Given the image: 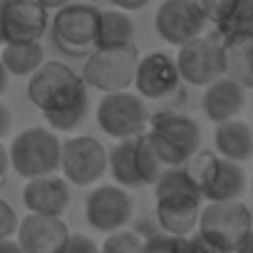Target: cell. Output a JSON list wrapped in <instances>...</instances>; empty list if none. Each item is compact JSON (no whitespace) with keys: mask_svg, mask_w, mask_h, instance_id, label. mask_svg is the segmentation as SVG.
<instances>
[{"mask_svg":"<svg viewBox=\"0 0 253 253\" xmlns=\"http://www.w3.org/2000/svg\"><path fill=\"white\" fill-rule=\"evenodd\" d=\"M80 72L60 60H45L28 77V97L52 132H75L89 114V94Z\"/></svg>","mask_w":253,"mask_h":253,"instance_id":"1","label":"cell"},{"mask_svg":"<svg viewBox=\"0 0 253 253\" xmlns=\"http://www.w3.org/2000/svg\"><path fill=\"white\" fill-rule=\"evenodd\" d=\"M144 137L169 169L181 167L201 149V126L196 119L179 112H162L152 117Z\"/></svg>","mask_w":253,"mask_h":253,"instance_id":"2","label":"cell"},{"mask_svg":"<svg viewBox=\"0 0 253 253\" xmlns=\"http://www.w3.org/2000/svg\"><path fill=\"white\" fill-rule=\"evenodd\" d=\"M8 154L15 174L28 181L60 171L62 142L50 126H28L10 142Z\"/></svg>","mask_w":253,"mask_h":253,"instance_id":"3","label":"cell"},{"mask_svg":"<svg viewBox=\"0 0 253 253\" xmlns=\"http://www.w3.org/2000/svg\"><path fill=\"white\" fill-rule=\"evenodd\" d=\"M97 18L99 8L92 3H72L62 5L50 15V38L52 45L72 57H87L97 47Z\"/></svg>","mask_w":253,"mask_h":253,"instance_id":"4","label":"cell"},{"mask_svg":"<svg viewBox=\"0 0 253 253\" xmlns=\"http://www.w3.org/2000/svg\"><path fill=\"white\" fill-rule=\"evenodd\" d=\"M94 119L107 137L122 142L147 134L152 112L147 107V99H142L137 92L122 89V92H109L99 99Z\"/></svg>","mask_w":253,"mask_h":253,"instance_id":"5","label":"cell"},{"mask_svg":"<svg viewBox=\"0 0 253 253\" xmlns=\"http://www.w3.org/2000/svg\"><path fill=\"white\" fill-rule=\"evenodd\" d=\"M139 52L132 45L122 47H94L82 65V80L87 87L99 89L104 94L109 92H122L134 84V72H137Z\"/></svg>","mask_w":253,"mask_h":253,"instance_id":"6","label":"cell"},{"mask_svg":"<svg viewBox=\"0 0 253 253\" xmlns=\"http://www.w3.org/2000/svg\"><path fill=\"white\" fill-rule=\"evenodd\" d=\"M176 67L181 82L191 87H206L223 77V40L216 30L204 33L176 52Z\"/></svg>","mask_w":253,"mask_h":253,"instance_id":"7","label":"cell"},{"mask_svg":"<svg viewBox=\"0 0 253 253\" xmlns=\"http://www.w3.org/2000/svg\"><path fill=\"white\" fill-rule=\"evenodd\" d=\"M253 228V213L243 201H206L196 231L233 253L236 243Z\"/></svg>","mask_w":253,"mask_h":253,"instance_id":"8","label":"cell"},{"mask_svg":"<svg viewBox=\"0 0 253 253\" xmlns=\"http://www.w3.org/2000/svg\"><path fill=\"white\" fill-rule=\"evenodd\" d=\"M62 176L75 186H92L107 171V149L89 134H77L62 142Z\"/></svg>","mask_w":253,"mask_h":253,"instance_id":"9","label":"cell"},{"mask_svg":"<svg viewBox=\"0 0 253 253\" xmlns=\"http://www.w3.org/2000/svg\"><path fill=\"white\" fill-rule=\"evenodd\" d=\"M154 30L164 42L181 47L209 33V20L196 0H164L154 15Z\"/></svg>","mask_w":253,"mask_h":253,"instance_id":"10","label":"cell"},{"mask_svg":"<svg viewBox=\"0 0 253 253\" xmlns=\"http://www.w3.org/2000/svg\"><path fill=\"white\" fill-rule=\"evenodd\" d=\"M132 213H134V201L129 191L117 184H102L87 194L84 218L99 233L122 231L132 221Z\"/></svg>","mask_w":253,"mask_h":253,"instance_id":"11","label":"cell"},{"mask_svg":"<svg viewBox=\"0 0 253 253\" xmlns=\"http://www.w3.org/2000/svg\"><path fill=\"white\" fill-rule=\"evenodd\" d=\"M134 87L142 99H167L176 94V89L181 87L176 57L162 50L142 55L134 72Z\"/></svg>","mask_w":253,"mask_h":253,"instance_id":"12","label":"cell"},{"mask_svg":"<svg viewBox=\"0 0 253 253\" xmlns=\"http://www.w3.org/2000/svg\"><path fill=\"white\" fill-rule=\"evenodd\" d=\"M50 30V10L38 0H18L0 8V42H38Z\"/></svg>","mask_w":253,"mask_h":253,"instance_id":"13","label":"cell"},{"mask_svg":"<svg viewBox=\"0 0 253 253\" xmlns=\"http://www.w3.org/2000/svg\"><path fill=\"white\" fill-rule=\"evenodd\" d=\"M70 228L60 216H40V213H28L18 223V243L23 253H62Z\"/></svg>","mask_w":253,"mask_h":253,"instance_id":"14","label":"cell"},{"mask_svg":"<svg viewBox=\"0 0 253 253\" xmlns=\"http://www.w3.org/2000/svg\"><path fill=\"white\" fill-rule=\"evenodd\" d=\"M201 209H204V199L199 194H167V196H157L154 216L164 233L189 236L199 226Z\"/></svg>","mask_w":253,"mask_h":253,"instance_id":"15","label":"cell"},{"mask_svg":"<svg viewBox=\"0 0 253 253\" xmlns=\"http://www.w3.org/2000/svg\"><path fill=\"white\" fill-rule=\"evenodd\" d=\"M70 181L62 174H47L38 179H28L23 189V201L30 213L40 216H60L70 209Z\"/></svg>","mask_w":253,"mask_h":253,"instance_id":"16","label":"cell"},{"mask_svg":"<svg viewBox=\"0 0 253 253\" xmlns=\"http://www.w3.org/2000/svg\"><path fill=\"white\" fill-rule=\"evenodd\" d=\"M248 89L241 87L238 82L228 80V77H218L216 82L206 84L204 87V94H201V109L204 114L213 122V124H221V122H228V119H236L246 102H248Z\"/></svg>","mask_w":253,"mask_h":253,"instance_id":"17","label":"cell"},{"mask_svg":"<svg viewBox=\"0 0 253 253\" xmlns=\"http://www.w3.org/2000/svg\"><path fill=\"white\" fill-rule=\"evenodd\" d=\"M213 147L216 154L231 162H248L253 157V124L243 122L241 117L216 124L213 129Z\"/></svg>","mask_w":253,"mask_h":253,"instance_id":"18","label":"cell"},{"mask_svg":"<svg viewBox=\"0 0 253 253\" xmlns=\"http://www.w3.org/2000/svg\"><path fill=\"white\" fill-rule=\"evenodd\" d=\"M248 179L238 162L218 157V164L211 174L209 186L204 189V201H241L246 194Z\"/></svg>","mask_w":253,"mask_h":253,"instance_id":"19","label":"cell"},{"mask_svg":"<svg viewBox=\"0 0 253 253\" xmlns=\"http://www.w3.org/2000/svg\"><path fill=\"white\" fill-rule=\"evenodd\" d=\"M223 77L253 89V35L223 40Z\"/></svg>","mask_w":253,"mask_h":253,"instance_id":"20","label":"cell"},{"mask_svg":"<svg viewBox=\"0 0 253 253\" xmlns=\"http://www.w3.org/2000/svg\"><path fill=\"white\" fill-rule=\"evenodd\" d=\"M134 42V20L119 8H99L97 47H122Z\"/></svg>","mask_w":253,"mask_h":253,"instance_id":"21","label":"cell"},{"mask_svg":"<svg viewBox=\"0 0 253 253\" xmlns=\"http://www.w3.org/2000/svg\"><path fill=\"white\" fill-rule=\"evenodd\" d=\"M0 62L5 65L10 77H30L45 62L42 42H5L0 45Z\"/></svg>","mask_w":253,"mask_h":253,"instance_id":"22","label":"cell"},{"mask_svg":"<svg viewBox=\"0 0 253 253\" xmlns=\"http://www.w3.org/2000/svg\"><path fill=\"white\" fill-rule=\"evenodd\" d=\"M134 149H137V139H122L107 152V171L112 174L114 184L126 189V191L144 186L139 174H137Z\"/></svg>","mask_w":253,"mask_h":253,"instance_id":"23","label":"cell"},{"mask_svg":"<svg viewBox=\"0 0 253 253\" xmlns=\"http://www.w3.org/2000/svg\"><path fill=\"white\" fill-rule=\"evenodd\" d=\"M221 40H238L253 35V0H236L231 13L213 28Z\"/></svg>","mask_w":253,"mask_h":253,"instance_id":"24","label":"cell"},{"mask_svg":"<svg viewBox=\"0 0 253 253\" xmlns=\"http://www.w3.org/2000/svg\"><path fill=\"white\" fill-rule=\"evenodd\" d=\"M134 162H137V174H139V179H142V184H144V186H154V184L164 176V171L169 169V167L159 159V154L152 149V144L147 142V137H144V134H142V137H137Z\"/></svg>","mask_w":253,"mask_h":253,"instance_id":"25","label":"cell"},{"mask_svg":"<svg viewBox=\"0 0 253 253\" xmlns=\"http://www.w3.org/2000/svg\"><path fill=\"white\" fill-rule=\"evenodd\" d=\"M216 164H218V154H216V152H209V149H199L189 162H184V164H181V169L186 171L189 181H191V184H194V189L201 194V199H204V189L209 186V181H211V174H213Z\"/></svg>","mask_w":253,"mask_h":253,"instance_id":"26","label":"cell"},{"mask_svg":"<svg viewBox=\"0 0 253 253\" xmlns=\"http://www.w3.org/2000/svg\"><path fill=\"white\" fill-rule=\"evenodd\" d=\"M142 253H189V236H174V233H159L144 238Z\"/></svg>","mask_w":253,"mask_h":253,"instance_id":"27","label":"cell"},{"mask_svg":"<svg viewBox=\"0 0 253 253\" xmlns=\"http://www.w3.org/2000/svg\"><path fill=\"white\" fill-rule=\"evenodd\" d=\"M167 194H199V191L194 189V184L189 181V176L181 167H171L154 184V196H167Z\"/></svg>","mask_w":253,"mask_h":253,"instance_id":"28","label":"cell"},{"mask_svg":"<svg viewBox=\"0 0 253 253\" xmlns=\"http://www.w3.org/2000/svg\"><path fill=\"white\" fill-rule=\"evenodd\" d=\"M144 238L137 231H114L107 233V238L99 246V253H142Z\"/></svg>","mask_w":253,"mask_h":253,"instance_id":"29","label":"cell"},{"mask_svg":"<svg viewBox=\"0 0 253 253\" xmlns=\"http://www.w3.org/2000/svg\"><path fill=\"white\" fill-rule=\"evenodd\" d=\"M196 3L201 5V10H204L209 25L216 28V25L231 13V8H233L236 0H196Z\"/></svg>","mask_w":253,"mask_h":253,"instance_id":"30","label":"cell"},{"mask_svg":"<svg viewBox=\"0 0 253 253\" xmlns=\"http://www.w3.org/2000/svg\"><path fill=\"white\" fill-rule=\"evenodd\" d=\"M18 223H20V218H18L15 209L3 196H0V241H3V238H15Z\"/></svg>","mask_w":253,"mask_h":253,"instance_id":"31","label":"cell"},{"mask_svg":"<svg viewBox=\"0 0 253 253\" xmlns=\"http://www.w3.org/2000/svg\"><path fill=\"white\" fill-rule=\"evenodd\" d=\"M62 253H99V246L84 233H70Z\"/></svg>","mask_w":253,"mask_h":253,"instance_id":"32","label":"cell"},{"mask_svg":"<svg viewBox=\"0 0 253 253\" xmlns=\"http://www.w3.org/2000/svg\"><path fill=\"white\" fill-rule=\"evenodd\" d=\"M189 253H231L216 243H211L209 238H204L199 231L196 233H189Z\"/></svg>","mask_w":253,"mask_h":253,"instance_id":"33","label":"cell"},{"mask_svg":"<svg viewBox=\"0 0 253 253\" xmlns=\"http://www.w3.org/2000/svg\"><path fill=\"white\" fill-rule=\"evenodd\" d=\"M152 3V0H109L112 8H119L124 13H134V10H142Z\"/></svg>","mask_w":253,"mask_h":253,"instance_id":"34","label":"cell"},{"mask_svg":"<svg viewBox=\"0 0 253 253\" xmlns=\"http://www.w3.org/2000/svg\"><path fill=\"white\" fill-rule=\"evenodd\" d=\"M13 129V114H10V107L5 102H0V139L8 137Z\"/></svg>","mask_w":253,"mask_h":253,"instance_id":"35","label":"cell"},{"mask_svg":"<svg viewBox=\"0 0 253 253\" xmlns=\"http://www.w3.org/2000/svg\"><path fill=\"white\" fill-rule=\"evenodd\" d=\"M8 169H10V154H8V147L3 144V139H0V181L5 179Z\"/></svg>","mask_w":253,"mask_h":253,"instance_id":"36","label":"cell"},{"mask_svg":"<svg viewBox=\"0 0 253 253\" xmlns=\"http://www.w3.org/2000/svg\"><path fill=\"white\" fill-rule=\"evenodd\" d=\"M233 253H253V228H251V231L236 243Z\"/></svg>","mask_w":253,"mask_h":253,"instance_id":"37","label":"cell"},{"mask_svg":"<svg viewBox=\"0 0 253 253\" xmlns=\"http://www.w3.org/2000/svg\"><path fill=\"white\" fill-rule=\"evenodd\" d=\"M0 253H23L18 238H3L0 241Z\"/></svg>","mask_w":253,"mask_h":253,"instance_id":"38","label":"cell"},{"mask_svg":"<svg viewBox=\"0 0 253 253\" xmlns=\"http://www.w3.org/2000/svg\"><path fill=\"white\" fill-rule=\"evenodd\" d=\"M38 3L45 8V10H50V13H55V10H60L62 5H67V3H72V0H38Z\"/></svg>","mask_w":253,"mask_h":253,"instance_id":"39","label":"cell"},{"mask_svg":"<svg viewBox=\"0 0 253 253\" xmlns=\"http://www.w3.org/2000/svg\"><path fill=\"white\" fill-rule=\"evenodd\" d=\"M8 82H10V75H8V70H5V65L0 62V94H3L5 89H8Z\"/></svg>","mask_w":253,"mask_h":253,"instance_id":"40","label":"cell"},{"mask_svg":"<svg viewBox=\"0 0 253 253\" xmlns=\"http://www.w3.org/2000/svg\"><path fill=\"white\" fill-rule=\"evenodd\" d=\"M10 3H18V0H0V8H5V5H10Z\"/></svg>","mask_w":253,"mask_h":253,"instance_id":"41","label":"cell"},{"mask_svg":"<svg viewBox=\"0 0 253 253\" xmlns=\"http://www.w3.org/2000/svg\"><path fill=\"white\" fill-rule=\"evenodd\" d=\"M80 3H92V0H80Z\"/></svg>","mask_w":253,"mask_h":253,"instance_id":"42","label":"cell"},{"mask_svg":"<svg viewBox=\"0 0 253 253\" xmlns=\"http://www.w3.org/2000/svg\"><path fill=\"white\" fill-rule=\"evenodd\" d=\"M251 191H253V179H251Z\"/></svg>","mask_w":253,"mask_h":253,"instance_id":"43","label":"cell"},{"mask_svg":"<svg viewBox=\"0 0 253 253\" xmlns=\"http://www.w3.org/2000/svg\"><path fill=\"white\" fill-rule=\"evenodd\" d=\"M0 45H3V42H0Z\"/></svg>","mask_w":253,"mask_h":253,"instance_id":"44","label":"cell"}]
</instances>
